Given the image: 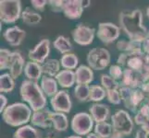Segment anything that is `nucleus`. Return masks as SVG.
Here are the masks:
<instances>
[{"instance_id": "nucleus-21", "label": "nucleus", "mask_w": 149, "mask_h": 138, "mask_svg": "<svg viewBox=\"0 0 149 138\" xmlns=\"http://www.w3.org/2000/svg\"><path fill=\"white\" fill-rule=\"evenodd\" d=\"M42 65L38 63L29 61L26 63L24 67V75L28 78V80H32L37 82V80L42 78Z\"/></svg>"}, {"instance_id": "nucleus-42", "label": "nucleus", "mask_w": 149, "mask_h": 138, "mask_svg": "<svg viewBox=\"0 0 149 138\" xmlns=\"http://www.w3.org/2000/svg\"><path fill=\"white\" fill-rule=\"evenodd\" d=\"M135 138H148V136H147V135L146 134L145 132L140 129V130H138V131L136 132Z\"/></svg>"}, {"instance_id": "nucleus-44", "label": "nucleus", "mask_w": 149, "mask_h": 138, "mask_svg": "<svg viewBox=\"0 0 149 138\" xmlns=\"http://www.w3.org/2000/svg\"><path fill=\"white\" fill-rule=\"evenodd\" d=\"M86 138H101V137H99L97 135H95V133H91V134H89L86 136Z\"/></svg>"}, {"instance_id": "nucleus-41", "label": "nucleus", "mask_w": 149, "mask_h": 138, "mask_svg": "<svg viewBox=\"0 0 149 138\" xmlns=\"http://www.w3.org/2000/svg\"><path fill=\"white\" fill-rule=\"evenodd\" d=\"M141 130H143V132H145L147 135H149V119L141 126Z\"/></svg>"}, {"instance_id": "nucleus-36", "label": "nucleus", "mask_w": 149, "mask_h": 138, "mask_svg": "<svg viewBox=\"0 0 149 138\" xmlns=\"http://www.w3.org/2000/svg\"><path fill=\"white\" fill-rule=\"evenodd\" d=\"M123 74H124V70L122 69V66L119 65H113L109 67V76L117 81L122 79Z\"/></svg>"}, {"instance_id": "nucleus-17", "label": "nucleus", "mask_w": 149, "mask_h": 138, "mask_svg": "<svg viewBox=\"0 0 149 138\" xmlns=\"http://www.w3.org/2000/svg\"><path fill=\"white\" fill-rule=\"evenodd\" d=\"M26 36L25 30L18 26L8 28L4 32L3 37L10 46H19Z\"/></svg>"}, {"instance_id": "nucleus-5", "label": "nucleus", "mask_w": 149, "mask_h": 138, "mask_svg": "<svg viewBox=\"0 0 149 138\" xmlns=\"http://www.w3.org/2000/svg\"><path fill=\"white\" fill-rule=\"evenodd\" d=\"M119 91L124 106L134 113L138 111L146 100V96L141 89H130L126 87H120Z\"/></svg>"}, {"instance_id": "nucleus-8", "label": "nucleus", "mask_w": 149, "mask_h": 138, "mask_svg": "<svg viewBox=\"0 0 149 138\" xmlns=\"http://www.w3.org/2000/svg\"><path fill=\"white\" fill-rule=\"evenodd\" d=\"M87 63L94 70H104L110 63V53L105 48L97 47L92 49L87 54Z\"/></svg>"}, {"instance_id": "nucleus-29", "label": "nucleus", "mask_w": 149, "mask_h": 138, "mask_svg": "<svg viewBox=\"0 0 149 138\" xmlns=\"http://www.w3.org/2000/svg\"><path fill=\"white\" fill-rule=\"evenodd\" d=\"M15 88L14 78L10 74H3L0 76V92L1 93H9Z\"/></svg>"}, {"instance_id": "nucleus-18", "label": "nucleus", "mask_w": 149, "mask_h": 138, "mask_svg": "<svg viewBox=\"0 0 149 138\" xmlns=\"http://www.w3.org/2000/svg\"><path fill=\"white\" fill-rule=\"evenodd\" d=\"M89 112L93 120L98 124V122H107L110 114V110L109 106L102 103H94L90 107Z\"/></svg>"}, {"instance_id": "nucleus-43", "label": "nucleus", "mask_w": 149, "mask_h": 138, "mask_svg": "<svg viewBox=\"0 0 149 138\" xmlns=\"http://www.w3.org/2000/svg\"><path fill=\"white\" fill-rule=\"evenodd\" d=\"M81 5H83L84 8H87L91 6V1L90 0H81Z\"/></svg>"}, {"instance_id": "nucleus-30", "label": "nucleus", "mask_w": 149, "mask_h": 138, "mask_svg": "<svg viewBox=\"0 0 149 138\" xmlns=\"http://www.w3.org/2000/svg\"><path fill=\"white\" fill-rule=\"evenodd\" d=\"M94 130H95V134L101 138H110L113 133L112 124L107 122H103L96 124L95 125Z\"/></svg>"}, {"instance_id": "nucleus-31", "label": "nucleus", "mask_w": 149, "mask_h": 138, "mask_svg": "<svg viewBox=\"0 0 149 138\" xmlns=\"http://www.w3.org/2000/svg\"><path fill=\"white\" fill-rule=\"evenodd\" d=\"M107 97V90L99 85H93L90 88L89 100L98 102L103 100Z\"/></svg>"}, {"instance_id": "nucleus-4", "label": "nucleus", "mask_w": 149, "mask_h": 138, "mask_svg": "<svg viewBox=\"0 0 149 138\" xmlns=\"http://www.w3.org/2000/svg\"><path fill=\"white\" fill-rule=\"evenodd\" d=\"M113 133L110 138H123L130 135L133 130V122L129 112L124 110L117 111L111 116Z\"/></svg>"}, {"instance_id": "nucleus-23", "label": "nucleus", "mask_w": 149, "mask_h": 138, "mask_svg": "<svg viewBox=\"0 0 149 138\" xmlns=\"http://www.w3.org/2000/svg\"><path fill=\"white\" fill-rule=\"evenodd\" d=\"M42 65V71L45 76H50V78H56V75L60 72V61L56 59H47L45 62L41 65Z\"/></svg>"}, {"instance_id": "nucleus-14", "label": "nucleus", "mask_w": 149, "mask_h": 138, "mask_svg": "<svg viewBox=\"0 0 149 138\" xmlns=\"http://www.w3.org/2000/svg\"><path fill=\"white\" fill-rule=\"evenodd\" d=\"M52 113L53 111H51L48 108H45L38 111H34L33 112L31 122H32L33 125L43 129L50 128L51 126H53Z\"/></svg>"}, {"instance_id": "nucleus-15", "label": "nucleus", "mask_w": 149, "mask_h": 138, "mask_svg": "<svg viewBox=\"0 0 149 138\" xmlns=\"http://www.w3.org/2000/svg\"><path fill=\"white\" fill-rule=\"evenodd\" d=\"M25 65H26V63H25L22 54L19 52H11L9 65H8V70H9V74L11 75V76L14 79H17L19 78V76L24 71Z\"/></svg>"}, {"instance_id": "nucleus-24", "label": "nucleus", "mask_w": 149, "mask_h": 138, "mask_svg": "<svg viewBox=\"0 0 149 138\" xmlns=\"http://www.w3.org/2000/svg\"><path fill=\"white\" fill-rule=\"evenodd\" d=\"M53 127L58 132H65L69 127V120L65 113L61 112H53L52 113Z\"/></svg>"}, {"instance_id": "nucleus-34", "label": "nucleus", "mask_w": 149, "mask_h": 138, "mask_svg": "<svg viewBox=\"0 0 149 138\" xmlns=\"http://www.w3.org/2000/svg\"><path fill=\"white\" fill-rule=\"evenodd\" d=\"M10 54H11V52L8 49L3 48L0 50V69L1 70L8 69Z\"/></svg>"}, {"instance_id": "nucleus-16", "label": "nucleus", "mask_w": 149, "mask_h": 138, "mask_svg": "<svg viewBox=\"0 0 149 138\" xmlns=\"http://www.w3.org/2000/svg\"><path fill=\"white\" fill-rule=\"evenodd\" d=\"M81 0H66L64 1L62 12L70 19H78L84 12Z\"/></svg>"}, {"instance_id": "nucleus-19", "label": "nucleus", "mask_w": 149, "mask_h": 138, "mask_svg": "<svg viewBox=\"0 0 149 138\" xmlns=\"http://www.w3.org/2000/svg\"><path fill=\"white\" fill-rule=\"evenodd\" d=\"M77 85H89L94 80V72L91 67L84 65L78 66L75 71Z\"/></svg>"}, {"instance_id": "nucleus-25", "label": "nucleus", "mask_w": 149, "mask_h": 138, "mask_svg": "<svg viewBox=\"0 0 149 138\" xmlns=\"http://www.w3.org/2000/svg\"><path fill=\"white\" fill-rule=\"evenodd\" d=\"M13 138H40V135L34 127L26 124L15 131Z\"/></svg>"}, {"instance_id": "nucleus-12", "label": "nucleus", "mask_w": 149, "mask_h": 138, "mask_svg": "<svg viewBox=\"0 0 149 138\" xmlns=\"http://www.w3.org/2000/svg\"><path fill=\"white\" fill-rule=\"evenodd\" d=\"M50 54V41L48 39H43L39 43L35 45L33 50L29 51L28 57L31 61L40 65H43L47 61Z\"/></svg>"}, {"instance_id": "nucleus-3", "label": "nucleus", "mask_w": 149, "mask_h": 138, "mask_svg": "<svg viewBox=\"0 0 149 138\" xmlns=\"http://www.w3.org/2000/svg\"><path fill=\"white\" fill-rule=\"evenodd\" d=\"M3 121L12 127H19L26 125L32 119V109L22 102L8 105L2 112Z\"/></svg>"}, {"instance_id": "nucleus-10", "label": "nucleus", "mask_w": 149, "mask_h": 138, "mask_svg": "<svg viewBox=\"0 0 149 138\" xmlns=\"http://www.w3.org/2000/svg\"><path fill=\"white\" fill-rule=\"evenodd\" d=\"M50 104L55 112L69 113L72 107L70 94L66 90H59L50 99Z\"/></svg>"}, {"instance_id": "nucleus-46", "label": "nucleus", "mask_w": 149, "mask_h": 138, "mask_svg": "<svg viewBox=\"0 0 149 138\" xmlns=\"http://www.w3.org/2000/svg\"><path fill=\"white\" fill-rule=\"evenodd\" d=\"M146 15H147V17H148V19H149V7H148L147 9H146Z\"/></svg>"}, {"instance_id": "nucleus-33", "label": "nucleus", "mask_w": 149, "mask_h": 138, "mask_svg": "<svg viewBox=\"0 0 149 138\" xmlns=\"http://www.w3.org/2000/svg\"><path fill=\"white\" fill-rule=\"evenodd\" d=\"M90 88L89 85H77L74 89V96L80 101H86L90 98Z\"/></svg>"}, {"instance_id": "nucleus-35", "label": "nucleus", "mask_w": 149, "mask_h": 138, "mask_svg": "<svg viewBox=\"0 0 149 138\" xmlns=\"http://www.w3.org/2000/svg\"><path fill=\"white\" fill-rule=\"evenodd\" d=\"M107 99L113 105H119L122 101L119 89L107 90Z\"/></svg>"}, {"instance_id": "nucleus-13", "label": "nucleus", "mask_w": 149, "mask_h": 138, "mask_svg": "<svg viewBox=\"0 0 149 138\" xmlns=\"http://www.w3.org/2000/svg\"><path fill=\"white\" fill-rule=\"evenodd\" d=\"M143 82H145V79L141 72L125 68L123 78L120 80V87H126L130 89H141Z\"/></svg>"}, {"instance_id": "nucleus-9", "label": "nucleus", "mask_w": 149, "mask_h": 138, "mask_svg": "<svg viewBox=\"0 0 149 138\" xmlns=\"http://www.w3.org/2000/svg\"><path fill=\"white\" fill-rule=\"evenodd\" d=\"M120 29L110 22H100L98 24L96 36L103 43L110 44L120 37Z\"/></svg>"}, {"instance_id": "nucleus-11", "label": "nucleus", "mask_w": 149, "mask_h": 138, "mask_svg": "<svg viewBox=\"0 0 149 138\" xmlns=\"http://www.w3.org/2000/svg\"><path fill=\"white\" fill-rule=\"evenodd\" d=\"M95 30L84 24H79L71 32L73 41L79 45L86 46L93 43Z\"/></svg>"}, {"instance_id": "nucleus-38", "label": "nucleus", "mask_w": 149, "mask_h": 138, "mask_svg": "<svg viewBox=\"0 0 149 138\" xmlns=\"http://www.w3.org/2000/svg\"><path fill=\"white\" fill-rule=\"evenodd\" d=\"M31 4L34 9L38 10V11H44L47 4H48V1L47 0H32Z\"/></svg>"}, {"instance_id": "nucleus-48", "label": "nucleus", "mask_w": 149, "mask_h": 138, "mask_svg": "<svg viewBox=\"0 0 149 138\" xmlns=\"http://www.w3.org/2000/svg\"><path fill=\"white\" fill-rule=\"evenodd\" d=\"M45 138H55V137H52V136H47V137H45Z\"/></svg>"}, {"instance_id": "nucleus-27", "label": "nucleus", "mask_w": 149, "mask_h": 138, "mask_svg": "<svg viewBox=\"0 0 149 138\" xmlns=\"http://www.w3.org/2000/svg\"><path fill=\"white\" fill-rule=\"evenodd\" d=\"M22 21L25 24L29 25V26H33V25H36L41 22L42 16H41L39 13L34 12L27 8L26 9L22 11Z\"/></svg>"}, {"instance_id": "nucleus-7", "label": "nucleus", "mask_w": 149, "mask_h": 138, "mask_svg": "<svg viewBox=\"0 0 149 138\" xmlns=\"http://www.w3.org/2000/svg\"><path fill=\"white\" fill-rule=\"evenodd\" d=\"M95 121L92 118L90 113L87 112H78L76 113L70 122L71 130L75 133L76 135L84 136L91 134V131L93 130Z\"/></svg>"}, {"instance_id": "nucleus-40", "label": "nucleus", "mask_w": 149, "mask_h": 138, "mask_svg": "<svg viewBox=\"0 0 149 138\" xmlns=\"http://www.w3.org/2000/svg\"><path fill=\"white\" fill-rule=\"evenodd\" d=\"M7 104H8V99L1 93V95H0V112H1V113L8 107Z\"/></svg>"}, {"instance_id": "nucleus-32", "label": "nucleus", "mask_w": 149, "mask_h": 138, "mask_svg": "<svg viewBox=\"0 0 149 138\" xmlns=\"http://www.w3.org/2000/svg\"><path fill=\"white\" fill-rule=\"evenodd\" d=\"M101 85L106 90H114V89H120V84L118 82L116 79H114L109 75L103 74L100 78Z\"/></svg>"}, {"instance_id": "nucleus-26", "label": "nucleus", "mask_w": 149, "mask_h": 138, "mask_svg": "<svg viewBox=\"0 0 149 138\" xmlns=\"http://www.w3.org/2000/svg\"><path fill=\"white\" fill-rule=\"evenodd\" d=\"M53 45L54 48H56V50H58L63 55L66 54H70L71 49H72V45H71L70 39L63 36V35H60V36L56 38L54 41Z\"/></svg>"}, {"instance_id": "nucleus-6", "label": "nucleus", "mask_w": 149, "mask_h": 138, "mask_svg": "<svg viewBox=\"0 0 149 138\" xmlns=\"http://www.w3.org/2000/svg\"><path fill=\"white\" fill-rule=\"evenodd\" d=\"M22 2L19 0L0 1V19L7 24L14 23L22 17Z\"/></svg>"}, {"instance_id": "nucleus-2", "label": "nucleus", "mask_w": 149, "mask_h": 138, "mask_svg": "<svg viewBox=\"0 0 149 138\" xmlns=\"http://www.w3.org/2000/svg\"><path fill=\"white\" fill-rule=\"evenodd\" d=\"M19 94L22 100L27 102L33 112L47 108V97L44 94L40 85L35 81L28 79L22 81L19 88Z\"/></svg>"}, {"instance_id": "nucleus-47", "label": "nucleus", "mask_w": 149, "mask_h": 138, "mask_svg": "<svg viewBox=\"0 0 149 138\" xmlns=\"http://www.w3.org/2000/svg\"><path fill=\"white\" fill-rule=\"evenodd\" d=\"M146 40H147L148 42H149V30H148V32H147V36H146Z\"/></svg>"}, {"instance_id": "nucleus-1", "label": "nucleus", "mask_w": 149, "mask_h": 138, "mask_svg": "<svg viewBox=\"0 0 149 138\" xmlns=\"http://www.w3.org/2000/svg\"><path fill=\"white\" fill-rule=\"evenodd\" d=\"M120 24L130 41L143 43L147 36V30L143 24V13L140 9L122 11L120 14Z\"/></svg>"}, {"instance_id": "nucleus-22", "label": "nucleus", "mask_w": 149, "mask_h": 138, "mask_svg": "<svg viewBox=\"0 0 149 138\" xmlns=\"http://www.w3.org/2000/svg\"><path fill=\"white\" fill-rule=\"evenodd\" d=\"M56 80L58 81L59 86L64 89L71 88L76 83V76L75 72L72 70H61L60 72L56 75Z\"/></svg>"}, {"instance_id": "nucleus-28", "label": "nucleus", "mask_w": 149, "mask_h": 138, "mask_svg": "<svg viewBox=\"0 0 149 138\" xmlns=\"http://www.w3.org/2000/svg\"><path fill=\"white\" fill-rule=\"evenodd\" d=\"M60 64L61 66L66 70H73L78 68L77 66L79 64V60L76 54L70 53L62 55V57L60 59Z\"/></svg>"}, {"instance_id": "nucleus-45", "label": "nucleus", "mask_w": 149, "mask_h": 138, "mask_svg": "<svg viewBox=\"0 0 149 138\" xmlns=\"http://www.w3.org/2000/svg\"><path fill=\"white\" fill-rule=\"evenodd\" d=\"M66 138H83L81 136H79V135H70L68 137H66Z\"/></svg>"}, {"instance_id": "nucleus-39", "label": "nucleus", "mask_w": 149, "mask_h": 138, "mask_svg": "<svg viewBox=\"0 0 149 138\" xmlns=\"http://www.w3.org/2000/svg\"><path fill=\"white\" fill-rule=\"evenodd\" d=\"M148 119L149 118H147V117H146L145 115H143L141 112L137 111L135 116H134V122H135L137 125H141L142 126Z\"/></svg>"}, {"instance_id": "nucleus-37", "label": "nucleus", "mask_w": 149, "mask_h": 138, "mask_svg": "<svg viewBox=\"0 0 149 138\" xmlns=\"http://www.w3.org/2000/svg\"><path fill=\"white\" fill-rule=\"evenodd\" d=\"M48 4L53 11L59 12V11H62V9H63L64 1L63 0H50V1H48Z\"/></svg>"}, {"instance_id": "nucleus-20", "label": "nucleus", "mask_w": 149, "mask_h": 138, "mask_svg": "<svg viewBox=\"0 0 149 138\" xmlns=\"http://www.w3.org/2000/svg\"><path fill=\"white\" fill-rule=\"evenodd\" d=\"M58 81L56 80L54 78H50L47 76H44L41 78V82H40V87L42 89L44 94L45 97H49V98H52L54 97L58 92L59 91L58 89Z\"/></svg>"}]
</instances>
